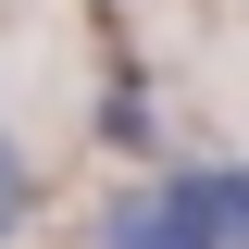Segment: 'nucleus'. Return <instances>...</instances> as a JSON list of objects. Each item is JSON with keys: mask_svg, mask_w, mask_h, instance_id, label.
Listing matches in <instances>:
<instances>
[{"mask_svg": "<svg viewBox=\"0 0 249 249\" xmlns=\"http://www.w3.org/2000/svg\"><path fill=\"white\" fill-rule=\"evenodd\" d=\"M162 212H175L199 249H249V175L237 162H187V175L162 187Z\"/></svg>", "mask_w": 249, "mask_h": 249, "instance_id": "f257e3e1", "label": "nucleus"}, {"mask_svg": "<svg viewBox=\"0 0 249 249\" xmlns=\"http://www.w3.org/2000/svg\"><path fill=\"white\" fill-rule=\"evenodd\" d=\"M100 224H112V249H199L175 212H162V199H124V212H100Z\"/></svg>", "mask_w": 249, "mask_h": 249, "instance_id": "f03ea898", "label": "nucleus"}, {"mask_svg": "<svg viewBox=\"0 0 249 249\" xmlns=\"http://www.w3.org/2000/svg\"><path fill=\"white\" fill-rule=\"evenodd\" d=\"M100 137H112V150H150V100L112 88V100H100Z\"/></svg>", "mask_w": 249, "mask_h": 249, "instance_id": "7ed1b4c3", "label": "nucleus"}, {"mask_svg": "<svg viewBox=\"0 0 249 249\" xmlns=\"http://www.w3.org/2000/svg\"><path fill=\"white\" fill-rule=\"evenodd\" d=\"M13 212H25V150L0 137V237H13Z\"/></svg>", "mask_w": 249, "mask_h": 249, "instance_id": "20e7f679", "label": "nucleus"}]
</instances>
